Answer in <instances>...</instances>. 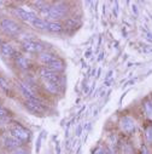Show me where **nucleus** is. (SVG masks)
Returning a JSON list of instances; mask_svg holds the SVG:
<instances>
[{"mask_svg":"<svg viewBox=\"0 0 152 154\" xmlns=\"http://www.w3.org/2000/svg\"><path fill=\"white\" fill-rule=\"evenodd\" d=\"M0 32L11 38H18L19 34L23 32V28L16 20L4 17L0 20Z\"/></svg>","mask_w":152,"mask_h":154,"instance_id":"nucleus-1","label":"nucleus"},{"mask_svg":"<svg viewBox=\"0 0 152 154\" xmlns=\"http://www.w3.org/2000/svg\"><path fill=\"white\" fill-rule=\"evenodd\" d=\"M69 16V6L63 2H58L51 5L50 15L47 21H59L63 18H68Z\"/></svg>","mask_w":152,"mask_h":154,"instance_id":"nucleus-2","label":"nucleus"},{"mask_svg":"<svg viewBox=\"0 0 152 154\" xmlns=\"http://www.w3.org/2000/svg\"><path fill=\"white\" fill-rule=\"evenodd\" d=\"M37 74L42 79V82H51V83H56V84H59L62 86V82H63V78L62 75L58 74V73H54L52 72L51 69H48L46 66H41L37 70Z\"/></svg>","mask_w":152,"mask_h":154,"instance_id":"nucleus-3","label":"nucleus"},{"mask_svg":"<svg viewBox=\"0 0 152 154\" xmlns=\"http://www.w3.org/2000/svg\"><path fill=\"white\" fill-rule=\"evenodd\" d=\"M9 134L13 137H16L17 140L22 141V142H28L30 138H31V132L24 128L23 125H21L19 123H15L11 128H10V131Z\"/></svg>","mask_w":152,"mask_h":154,"instance_id":"nucleus-4","label":"nucleus"},{"mask_svg":"<svg viewBox=\"0 0 152 154\" xmlns=\"http://www.w3.org/2000/svg\"><path fill=\"white\" fill-rule=\"evenodd\" d=\"M21 49L25 54H36V55H39V54L46 51V45H45V43H41L39 40H29V42L21 43Z\"/></svg>","mask_w":152,"mask_h":154,"instance_id":"nucleus-5","label":"nucleus"},{"mask_svg":"<svg viewBox=\"0 0 152 154\" xmlns=\"http://www.w3.org/2000/svg\"><path fill=\"white\" fill-rule=\"evenodd\" d=\"M12 14L15 17H17L18 20H22L23 22H27V23H31L36 17H37V14L33 10H25L23 8H19V6H16V8H12L11 9Z\"/></svg>","mask_w":152,"mask_h":154,"instance_id":"nucleus-6","label":"nucleus"},{"mask_svg":"<svg viewBox=\"0 0 152 154\" xmlns=\"http://www.w3.org/2000/svg\"><path fill=\"white\" fill-rule=\"evenodd\" d=\"M16 88L18 89L21 95L24 97V100H27V101H40V98L35 95V92L31 90V88H29L23 82H16Z\"/></svg>","mask_w":152,"mask_h":154,"instance_id":"nucleus-7","label":"nucleus"},{"mask_svg":"<svg viewBox=\"0 0 152 154\" xmlns=\"http://www.w3.org/2000/svg\"><path fill=\"white\" fill-rule=\"evenodd\" d=\"M1 143H3V146H4V148L5 149H7V150H15V149H18V148H22V146H23V143L24 142H22V141H19V140H17L16 137H13V136H11L10 134L9 135H5L4 136V138H3V141H1Z\"/></svg>","mask_w":152,"mask_h":154,"instance_id":"nucleus-8","label":"nucleus"},{"mask_svg":"<svg viewBox=\"0 0 152 154\" xmlns=\"http://www.w3.org/2000/svg\"><path fill=\"white\" fill-rule=\"evenodd\" d=\"M24 107L27 110H29L33 114H44L45 113V107L41 101H27L24 100Z\"/></svg>","mask_w":152,"mask_h":154,"instance_id":"nucleus-9","label":"nucleus"},{"mask_svg":"<svg viewBox=\"0 0 152 154\" xmlns=\"http://www.w3.org/2000/svg\"><path fill=\"white\" fill-rule=\"evenodd\" d=\"M120 128L126 134H133L135 131V122L130 117H122L120 120Z\"/></svg>","mask_w":152,"mask_h":154,"instance_id":"nucleus-10","label":"nucleus"},{"mask_svg":"<svg viewBox=\"0 0 152 154\" xmlns=\"http://www.w3.org/2000/svg\"><path fill=\"white\" fill-rule=\"evenodd\" d=\"M57 58H59L58 55L56 52H52V51H48V50H46V51H44V52L37 55V61H39L42 66H47L51 62L56 61Z\"/></svg>","mask_w":152,"mask_h":154,"instance_id":"nucleus-11","label":"nucleus"},{"mask_svg":"<svg viewBox=\"0 0 152 154\" xmlns=\"http://www.w3.org/2000/svg\"><path fill=\"white\" fill-rule=\"evenodd\" d=\"M0 54L6 58H13L17 55V51H16V48L11 43L4 42L1 46H0Z\"/></svg>","mask_w":152,"mask_h":154,"instance_id":"nucleus-12","label":"nucleus"},{"mask_svg":"<svg viewBox=\"0 0 152 154\" xmlns=\"http://www.w3.org/2000/svg\"><path fill=\"white\" fill-rule=\"evenodd\" d=\"M13 62H15L16 67L19 68L21 70H28V69L30 68V62H29V60H28L24 55H22V54H17V55L13 57Z\"/></svg>","mask_w":152,"mask_h":154,"instance_id":"nucleus-13","label":"nucleus"},{"mask_svg":"<svg viewBox=\"0 0 152 154\" xmlns=\"http://www.w3.org/2000/svg\"><path fill=\"white\" fill-rule=\"evenodd\" d=\"M46 67H47L48 69H51L52 72L58 73V74H60V73H63V72L65 70V63H64V61H63L62 58H57L56 61L51 62V63L47 64Z\"/></svg>","mask_w":152,"mask_h":154,"instance_id":"nucleus-14","label":"nucleus"},{"mask_svg":"<svg viewBox=\"0 0 152 154\" xmlns=\"http://www.w3.org/2000/svg\"><path fill=\"white\" fill-rule=\"evenodd\" d=\"M47 23H48V21H47L46 18L36 17V18L30 23V26H31L34 29H36V30L45 32V30H47Z\"/></svg>","mask_w":152,"mask_h":154,"instance_id":"nucleus-15","label":"nucleus"},{"mask_svg":"<svg viewBox=\"0 0 152 154\" xmlns=\"http://www.w3.org/2000/svg\"><path fill=\"white\" fill-rule=\"evenodd\" d=\"M64 30V24L60 21H48L47 32L50 33H60Z\"/></svg>","mask_w":152,"mask_h":154,"instance_id":"nucleus-16","label":"nucleus"},{"mask_svg":"<svg viewBox=\"0 0 152 154\" xmlns=\"http://www.w3.org/2000/svg\"><path fill=\"white\" fill-rule=\"evenodd\" d=\"M60 85L59 84H56V83H51V82H44V89L52 94V95H59L60 92Z\"/></svg>","mask_w":152,"mask_h":154,"instance_id":"nucleus-17","label":"nucleus"},{"mask_svg":"<svg viewBox=\"0 0 152 154\" xmlns=\"http://www.w3.org/2000/svg\"><path fill=\"white\" fill-rule=\"evenodd\" d=\"M80 23H81L80 21H76L74 17H68L64 22V27L65 28H75V27L80 26Z\"/></svg>","mask_w":152,"mask_h":154,"instance_id":"nucleus-18","label":"nucleus"},{"mask_svg":"<svg viewBox=\"0 0 152 154\" xmlns=\"http://www.w3.org/2000/svg\"><path fill=\"white\" fill-rule=\"evenodd\" d=\"M0 89L3 91H9L10 90V85H9V82L4 78V76L0 75Z\"/></svg>","mask_w":152,"mask_h":154,"instance_id":"nucleus-19","label":"nucleus"},{"mask_svg":"<svg viewBox=\"0 0 152 154\" xmlns=\"http://www.w3.org/2000/svg\"><path fill=\"white\" fill-rule=\"evenodd\" d=\"M144 110L148 117H152V102L151 101H145L144 102Z\"/></svg>","mask_w":152,"mask_h":154,"instance_id":"nucleus-20","label":"nucleus"},{"mask_svg":"<svg viewBox=\"0 0 152 154\" xmlns=\"http://www.w3.org/2000/svg\"><path fill=\"white\" fill-rule=\"evenodd\" d=\"M10 115V112L9 109H6L5 107L0 106V120H4V119H7Z\"/></svg>","mask_w":152,"mask_h":154,"instance_id":"nucleus-21","label":"nucleus"},{"mask_svg":"<svg viewBox=\"0 0 152 154\" xmlns=\"http://www.w3.org/2000/svg\"><path fill=\"white\" fill-rule=\"evenodd\" d=\"M92 154H107V153H106V148H105L104 146H98V147L92 152Z\"/></svg>","mask_w":152,"mask_h":154,"instance_id":"nucleus-22","label":"nucleus"},{"mask_svg":"<svg viewBox=\"0 0 152 154\" xmlns=\"http://www.w3.org/2000/svg\"><path fill=\"white\" fill-rule=\"evenodd\" d=\"M10 154H30L27 149H24V148H18V149H15V150H12Z\"/></svg>","mask_w":152,"mask_h":154,"instance_id":"nucleus-23","label":"nucleus"},{"mask_svg":"<svg viewBox=\"0 0 152 154\" xmlns=\"http://www.w3.org/2000/svg\"><path fill=\"white\" fill-rule=\"evenodd\" d=\"M145 136H146V140H147L148 142L152 141V128L146 129V131H145Z\"/></svg>","mask_w":152,"mask_h":154,"instance_id":"nucleus-24","label":"nucleus"},{"mask_svg":"<svg viewBox=\"0 0 152 154\" xmlns=\"http://www.w3.org/2000/svg\"><path fill=\"white\" fill-rule=\"evenodd\" d=\"M41 138H42V135H40L39 137H37V142H36V146H35V150L36 153L40 152V148H41Z\"/></svg>","mask_w":152,"mask_h":154,"instance_id":"nucleus-25","label":"nucleus"},{"mask_svg":"<svg viewBox=\"0 0 152 154\" xmlns=\"http://www.w3.org/2000/svg\"><path fill=\"white\" fill-rule=\"evenodd\" d=\"M132 11L134 12V15H135V16H138V15H139V11H138L136 5H133V6H132Z\"/></svg>","mask_w":152,"mask_h":154,"instance_id":"nucleus-26","label":"nucleus"},{"mask_svg":"<svg viewBox=\"0 0 152 154\" xmlns=\"http://www.w3.org/2000/svg\"><path fill=\"white\" fill-rule=\"evenodd\" d=\"M117 15H118V3L115 2V16H117Z\"/></svg>","mask_w":152,"mask_h":154,"instance_id":"nucleus-27","label":"nucleus"},{"mask_svg":"<svg viewBox=\"0 0 152 154\" xmlns=\"http://www.w3.org/2000/svg\"><path fill=\"white\" fill-rule=\"evenodd\" d=\"M141 149H142V154H148V150H147L146 146H142V147H141Z\"/></svg>","mask_w":152,"mask_h":154,"instance_id":"nucleus-28","label":"nucleus"},{"mask_svg":"<svg viewBox=\"0 0 152 154\" xmlns=\"http://www.w3.org/2000/svg\"><path fill=\"white\" fill-rule=\"evenodd\" d=\"M81 130H82V126L80 125V126L77 128V134H76V135H77V136H80V135H81Z\"/></svg>","mask_w":152,"mask_h":154,"instance_id":"nucleus-29","label":"nucleus"},{"mask_svg":"<svg viewBox=\"0 0 152 154\" xmlns=\"http://www.w3.org/2000/svg\"><path fill=\"white\" fill-rule=\"evenodd\" d=\"M4 5H5V2H1V0H0V10L4 8Z\"/></svg>","mask_w":152,"mask_h":154,"instance_id":"nucleus-30","label":"nucleus"},{"mask_svg":"<svg viewBox=\"0 0 152 154\" xmlns=\"http://www.w3.org/2000/svg\"><path fill=\"white\" fill-rule=\"evenodd\" d=\"M3 43H4V42L1 40V38H0V46H1V44H3Z\"/></svg>","mask_w":152,"mask_h":154,"instance_id":"nucleus-31","label":"nucleus"},{"mask_svg":"<svg viewBox=\"0 0 152 154\" xmlns=\"http://www.w3.org/2000/svg\"><path fill=\"white\" fill-rule=\"evenodd\" d=\"M151 20H152V15H151Z\"/></svg>","mask_w":152,"mask_h":154,"instance_id":"nucleus-32","label":"nucleus"}]
</instances>
